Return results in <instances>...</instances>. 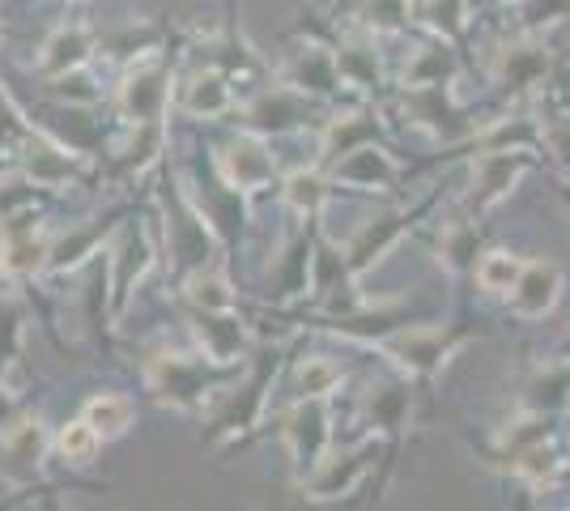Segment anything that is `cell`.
Instances as JSON below:
<instances>
[{"label": "cell", "instance_id": "cell-1", "mask_svg": "<svg viewBox=\"0 0 570 511\" xmlns=\"http://www.w3.org/2000/svg\"><path fill=\"white\" fill-rule=\"evenodd\" d=\"M230 380V366L209 363L205 354H184V350H154L145 358V389L154 392L158 405H170L179 414H205Z\"/></svg>", "mask_w": 570, "mask_h": 511}, {"label": "cell", "instance_id": "cell-2", "mask_svg": "<svg viewBox=\"0 0 570 511\" xmlns=\"http://www.w3.org/2000/svg\"><path fill=\"white\" fill-rule=\"evenodd\" d=\"M158 205H163V235H167V261L179 277H188L191 268L217 261V230L205 218L200 200L188 193V184L179 175H170L158 188Z\"/></svg>", "mask_w": 570, "mask_h": 511}, {"label": "cell", "instance_id": "cell-3", "mask_svg": "<svg viewBox=\"0 0 570 511\" xmlns=\"http://www.w3.org/2000/svg\"><path fill=\"white\" fill-rule=\"evenodd\" d=\"M469 341H473V328H455V324H401V328L383 333L375 341V350L401 371L404 380L430 384Z\"/></svg>", "mask_w": 570, "mask_h": 511}, {"label": "cell", "instance_id": "cell-4", "mask_svg": "<svg viewBox=\"0 0 570 511\" xmlns=\"http://www.w3.org/2000/svg\"><path fill=\"white\" fill-rule=\"evenodd\" d=\"M277 350L273 354H261L247 380L243 384H226L222 396L214 401V431H209V443H243V439L256 431V422L264 414V392L273 389V375H277Z\"/></svg>", "mask_w": 570, "mask_h": 511}, {"label": "cell", "instance_id": "cell-5", "mask_svg": "<svg viewBox=\"0 0 570 511\" xmlns=\"http://www.w3.org/2000/svg\"><path fill=\"white\" fill-rule=\"evenodd\" d=\"M375 456H380V435H366L362 443H354V448H328V452L298 478L303 499H311V503H341V499H350V494L366 482Z\"/></svg>", "mask_w": 570, "mask_h": 511}, {"label": "cell", "instance_id": "cell-6", "mask_svg": "<svg viewBox=\"0 0 570 511\" xmlns=\"http://www.w3.org/2000/svg\"><path fill=\"white\" fill-rule=\"evenodd\" d=\"M396 102H401L404 120L413 124L417 132L434 137V141L460 146V141H469L476 132V124L455 102L452 81H439V86H401Z\"/></svg>", "mask_w": 570, "mask_h": 511}, {"label": "cell", "instance_id": "cell-7", "mask_svg": "<svg viewBox=\"0 0 570 511\" xmlns=\"http://www.w3.org/2000/svg\"><path fill=\"white\" fill-rule=\"evenodd\" d=\"M175 102V73L163 60H132L116 86V111L124 124H163Z\"/></svg>", "mask_w": 570, "mask_h": 511}, {"label": "cell", "instance_id": "cell-8", "mask_svg": "<svg viewBox=\"0 0 570 511\" xmlns=\"http://www.w3.org/2000/svg\"><path fill=\"white\" fill-rule=\"evenodd\" d=\"M426 209H430V200L413 205V209H383L375 218H366L354 230V239L341 247V252H345V268L362 282L371 268H380L383 261L404 244V235L413 230V222L422 218Z\"/></svg>", "mask_w": 570, "mask_h": 511}, {"label": "cell", "instance_id": "cell-9", "mask_svg": "<svg viewBox=\"0 0 570 511\" xmlns=\"http://www.w3.org/2000/svg\"><path fill=\"white\" fill-rule=\"evenodd\" d=\"M537 167V154L528 149H502V154H473L469 163V193H464V214H490L494 205H502L515 193L528 170Z\"/></svg>", "mask_w": 570, "mask_h": 511}, {"label": "cell", "instance_id": "cell-10", "mask_svg": "<svg viewBox=\"0 0 570 511\" xmlns=\"http://www.w3.org/2000/svg\"><path fill=\"white\" fill-rule=\"evenodd\" d=\"M154 261H158V244H154L149 226H141V222H128V226H119L116 247H111V256H107V291H111V316H124L128 298H132V291H137L145 277H149Z\"/></svg>", "mask_w": 570, "mask_h": 511}, {"label": "cell", "instance_id": "cell-11", "mask_svg": "<svg viewBox=\"0 0 570 511\" xmlns=\"http://www.w3.org/2000/svg\"><path fill=\"white\" fill-rule=\"evenodd\" d=\"M277 435L289 448V461L298 473H307L333 448V417H328V401L324 396H307L294 401L282 417H277Z\"/></svg>", "mask_w": 570, "mask_h": 511}, {"label": "cell", "instance_id": "cell-12", "mask_svg": "<svg viewBox=\"0 0 570 511\" xmlns=\"http://www.w3.org/2000/svg\"><path fill=\"white\" fill-rule=\"evenodd\" d=\"M184 324L196 337V350L217 366H247L252 358V328L235 312H205L184 303Z\"/></svg>", "mask_w": 570, "mask_h": 511}, {"label": "cell", "instance_id": "cell-13", "mask_svg": "<svg viewBox=\"0 0 570 511\" xmlns=\"http://www.w3.org/2000/svg\"><path fill=\"white\" fill-rule=\"evenodd\" d=\"M217 179L243 196H261L264 188L277 184V163H273L261 132L243 128L238 137H230L226 146L217 149Z\"/></svg>", "mask_w": 570, "mask_h": 511}, {"label": "cell", "instance_id": "cell-14", "mask_svg": "<svg viewBox=\"0 0 570 511\" xmlns=\"http://www.w3.org/2000/svg\"><path fill=\"white\" fill-rule=\"evenodd\" d=\"M549 77H553V51L532 30L523 39H515V43H507L494 56V81L502 86V95L511 98L532 95V90L549 86Z\"/></svg>", "mask_w": 570, "mask_h": 511}, {"label": "cell", "instance_id": "cell-15", "mask_svg": "<svg viewBox=\"0 0 570 511\" xmlns=\"http://www.w3.org/2000/svg\"><path fill=\"white\" fill-rule=\"evenodd\" d=\"M315 111V98L298 95L294 86H264L261 95H252L243 102V128L261 132V137H277V132H294L298 124Z\"/></svg>", "mask_w": 570, "mask_h": 511}, {"label": "cell", "instance_id": "cell-16", "mask_svg": "<svg viewBox=\"0 0 570 511\" xmlns=\"http://www.w3.org/2000/svg\"><path fill=\"white\" fill-rule=\"evenodd\" d=\"M51 244H56V239H51V230L35 226L30 209H22V214L4 218L0 268H4L9 277H35V273H43V268H48Z\"/></svg>", "mask_w": 570, "mask_h": 511}, {"label": "cell", "instance_id": "cell-17", "mask_svg": "<svg viewBox=\"0 0 570 511\" xmlns=\"http://www.w3.org/2000/svg\"><path fill=\"white\" fill-rule=\"evenodd\" d=\"M396 175H401V167L383 149V141L350 149L345 158H336L333 167H328V179H333L336 188H350V193H392Z\"/></svg>", "mask_w": 570, "mask_h": 511}, {"label": "cell", "instance_id": "cell-18", "mask_svg": "<svg viewBox=\"0 0 570 511\" xmlns=\"http://www.w3.org/2000/svg\"><path fill=\"white\" fill-rule=\"evenodd\" d=\"M18 158H22V179L30 188H48V193H60V188H69L72 179H77V149L65 146V141H51L43 132H30L26 137V146L18 149Z\"/></svg>", "mask_w": 570, "mask_h": 511}, {"label": "cell", "instance_id": "cell-19", "mask_svg": "<svg viewBox=\"0 0 570 511\" xmlns=\"http://www.w3.org/2000/svg\"><path fill=\"white\" fill-rule=\"evenodd\" d=\"M562 298V268L553 261H523L515 286L507 291V312L520 320H541Z\"/></svg>", "mask_w": 570, "mask_h": 511}, {"label": "cell", "instance_id": "cell-20", "mask_svg": "<svg viewBox=\"0 0 570 511\" xmlns=\"http://www.w3.org/2000/svg\"><path fill=\"white\" fill-rule=\"evenodd\" d=\"M387 128H383V116L375 107H350V111H336L333 120L324 124L320 132V167L328 170L336 158H345L350 149L371 146V141H383Z\"/></svg>", "mask_w": 570, "mask_h": 511}, {"label": "cell", "instance_id": "cell-21", "mask_svg": "<svg viewBox=\"0 0 570 511\" xmlns=\"http://www.w3.org/2000/svg\"><path fill=\"white\" fill-rule=\"evenodd\" d=\"M282 81L294 86L298 95L315 98V102H328V98H336L345 90L341 73H336L333 48H324V43H303V48L294 51V60L282 69Z\"/></svg>", "mask_w": 570, "mask_h": 511}, {"label": "cell", "instance_id": "cell-22", "mask_svg": "<svg viewBox=\"0 0 570 511\" xmlns=\"http://www.w3.org/2000/svg\"><path fill=\"white\" fill-rule=\"evenodd\" d=\"M311 252H315V239L307 230L289 235L273 265H268V294L282 298V303H298V298H311Z\"/></svg>", "mask_w": 570, "mask_h": 511}, {"label": "cell", "instance_id": "cell-23", "mask_svg": "<svg viewBox=\"0 0 570 511\" xmlns=\"http://www.w3.org/2000/svg\"><path fill=\"white\" fill-rule=\"evenodd\" d=\"M95 30L86 22H65L56 26L48 39H43V48H39V73L48 77H65V73H77V69H86L90 60H95Z\"/></svg>", "mask_w": 570, "mask_h": 511}, {"label": "cell", "instance_id": "cell-24", "mask_svg": "<svg viewBox=\"0 0 570 511\" xmlns=\"http://www.w3.org/2000/svg\"><path fill=\"white\" fill-rule=\"evenodd\" d=\"M175 102L188 111L191 120H222V116L235 111V86L222 69L209 65V69H196V73L184 77Z\"/></svg>", "mask_w": 570, "mask_h": 511}, {"label": "cell", "instance_id": "cell-25", "mask_svg": "<svg viewBox=\"0 0 570 511\" xmlns=\"http://www.w3.org/2000/svg\"><path fill=\"white\" fill-rule=\"evenodd\" d=\"M336 56V73H341V86H350V90H362V95H371V90H380L383 86V65H380V48H375V35L371 30H357L350 39H341L333 48Z\"/></svg>", "mask_w": 570, "mask_h": 511}, {"label": "cell", "instance_id": "cell-26", "mask_svg": "<svg viewBox=\"0 0 570 511\" xmlns=\"http://www.w3.org/2000/svg\"><path fill=\"white\" fill-rule=\"evenodd\" d=\"M570 401V363H532L520 384V410L523 414H558Z\"/></svg>", "mask_w": 570, "mask_h": 511}, {"label": "cell", "instance_id": "cell-27", "mask_svg": "<svg viewBox=\"0 0 570 511\" xmlns=\"http://www.w3.org/2000/svg\"><path fill=\"white\" fill-rule=\"evenodd\" d=\"M481 230H476L473 214H460V218H448L434 235V261L448 268L452 277H464L473 273L476 261H481Z\"/></svg>", "mask_w": 570, "mask_h": 511}, {"label": "cell", "instance_id": "cell-28", "mask_svg": "<svg viewBox=\"0 0 570 511\" xmlns=\"http://www.w3.org/2000/svg\"><path fill=\"white\" fill-rule=\"evenodd\" d=\"M469 146L476 154H502V149H528V154H537V149L546 146V128L532 120V116H499V120L481 124L473 137H469Z\"/></svg>", "mask_w": 570, "mask_h": 511}, {"label": "cell", "instance_id": "cell-29", "mask_svg": "<svg viewBox=\"0 0 570 511\" xmlns=\"http://www.w3.org/2000/svg\"><path fill=\"white\" fill-rule=\"evenodd\" d=\"M179 298L188 307H205V312H235L238 307V291L230 286L226 268L217 265V261L191 268L188 277H179Z\"/></svg>", "mask_w": 570, "mask_h": 511}, {"label": "cell", "instance_id": "cell-30", "mask_svg": "<svg viewBox=\"0 0 570 511\" xmlns=\"http://www.w3.org/2000/svg\"><path fill=\"white\" fill-rule=\"evenodd\" d=\"M328 193H333V179H328V170L324 167L289 170L282 184L285 209H289L298 222H320L324 205H328Z\"/></svg>", "mask_w": 570, "mask_h": 511}, {"label": "cell", "instance_id": "cell-31", "mask_svg": "<svg viewBox=\"0 0 570 511\" xmlns=\"http://www.w3.org/2000/svg\"><path fill=\"white\" fill-rule=\"evenodd\" d=\"M4 452H9V464L22 473V478H35L43 469V456H48L51 439L43 417H18L9 431H4Z\"/></svg>", "mask_w": 570, "mask_h": 511}, {"label": "cell", "instance_id": "cell-32", "mask_svg": "<svg viewBox=\"0 0 570 511\" xmlns=\"http://www.w3.org/2000/svg\"><path fill=\"white\" fill-rule=\"evenodd\" d=\"M460 60H455V43L448 39H430L404 60L401 86H439V81H455Z\"/></svg>", "mask_w": 570, "mask_h": 511}, {"label": "cell", "instance_id": "cell-33", "mask_svg": "<svg viewBox=\"0 0 570 511\" xmlns=\"http://www.w3.org/2000/svg\"><path fill=\"white\" fill-rule=\"evenodd\" d=\"M345 384V363H336L333 354H307L289 366V396L307 401V396H333Z\"/></svg>", "mask_w": 570, "mask_h": 511}, {"label": "cell", "instance_id": "cell-34", "mask_svg": "<svg viewBox=\"0 0 570 511\" xmlns=\"http://www.w3.org/2000/svg\"><path fill=\"white\" fill-rule=\"evenodd\" d=\"M81 417L102 435V443H111V439H124L132 431V422H137V401L124 396V392H95V396L81 405Z\"/></svg>", "mask_w": 570, "mask_h": 511}, {"label": "cell", "instance_id": "cell-35", "mask_svg": "<svg viewBox=\"0 0 570 511\" xmlns=\"http://www.w3.org/2000/svg\"><path fill=\"white\" fill-rule=\"evenodd\" d=\"M163 146H167V124H128V141L116 149L119 170L132 179H141L145 170L163 158Z\"/></svg>", "mask_w": 570, "mask_h": 511}, {"label": "cell", "instance_id": "cell-36", "mask_svg": "<svg viewBox=\"0 0 570 511\" xmlns=\"http://www.w3.org/2000/svg\"><path fill=\"white\" fill-rule=\"evenodd\" d=\"M413 18L426 26L434 39L460 43L469 18H473V0H413Z\"/></svg>", "mask_w": 570, "mask_h": 511}, {"label": "cell", "instance_id": "cell-37", "mask_svg": "<svg viewBox=\"0 0 570 511\" xmlns=\"http://www.w3.org/2000/svg\"><path fill=\"white\" fill-rule=\"evenodd\" d=\"M107 235H116V222H95V226H81V230H72L65 239H56L51 244V256H48V268L51 273H65V268H77L86 265L90 256H98V247L107 244Z\"/></svg>", "mask_w": 570, "mask_h": 511}, {"label": "cell", "instance_id": "cell-38", "mask_svg": "<svg viewBox=\"0 0 570 511\" xmlns=\"http://www.w3.org/2000/svg\"><path fill=\"white\" fill-rule=\"evenodd\" d=\"M409 389L404 384H383V389L366 392V417L375 426V435H401V426H409Z\"/></svg>", "mask_w": 570, "mask_h": 511}, {"label": "cell", "instance_id": "cell-39", "mask_svg": "<svg viewBox=\"0 0 570 511\" xmlns=\"http://www.w3.org/2000/svg\"><path fill=\"white\" fill-rule=\"evenodd\" d=\"M56 452H60V461L72 464V469H86V464L98 461L102 435H98L86 417H72V422H65V426L56 431Z\"/></svg>", "mask_w": 570, "mask_h": 511}, {"label": "cell", "instance_id": "cell-40", "mask_svg": "<svg viewBox=\"0 0 570 511\" xmlns=\"http://www.w3.org/2000/svg\"><path fill=\"white\" fill-rule=\"evenodd\" d=\"M520 268H523V261L515 256V252H481L473 277L485 294H507L511 286H515Z\"/></svg>", "mask_w": 570, "mask_h": 511}, {"label": "cell", "instance_id": "cell-41", "mask_svg": "<svg viewBox=\"0 0 570 511\" xmlns=\"http://www.w3.org/2000/svg\"><path fill=\"white\" fill-rule=\"evenodd\" d=\"M357 30H371V35H387V30H401L413 18V4L409 0H362L357 4Z\"/></svg>", "mask_w": 570, "mask_h": 511}, {"label": "cell", "instance_id": "cell-42", "mask_svg": "<svg viewBox=\"0 0 570 511\" xmlns=\"http://www.w3.org/2000/svg\"><path fill=\"white\" fill-rule=\"evenodd\" d=\"M30 132H35V128H30L22 111L13 107V98L0 90V154H18Z\"/></svg>", "mask_w": 570, "mask_h": 511}, {"label": "cell", "instance_id": "cell-43", "mask_svg": "<svg viewBox=\"0 0 570 511\" xmlns=\"http://www.w3.org/2000/svg\"><path fill=\"white\" fill-rule=\"evenodd\" d=\"M546 146L558 154V163L570 170V116H558V120L546 124Z\"/></svg>", "mask_w": 570, "mask_h": 511}, {"label": "cell", "instance_id": "cell-44", "mask_svg": "<svg viewBox=\"0 0 570 511\" xmlns=\"http://www.w3.org/2000/svg\"><path fill=\"white\" fill-rule=\"evenodd\" d=\"M18 417H22V410H18V401H13V392H9V389H4V384H0V435H4V431H9V426H13Z\"/></svg>", "mask_w": 570, "mask_h": 511}, {"label": "cell", "instance_id": "cell-45", "mask_svg": "<svg viewBox=\"0 0 570 511\" xmlns=\"http://www.w3.org/2000/svg\"><path fill=\"white\" fill-rule=\"evenodd\" d=\"M499 4H511V0H473V9H499Z\"/></svg>", "mask_w": 570, "mask_h": 511}]
</instances>
